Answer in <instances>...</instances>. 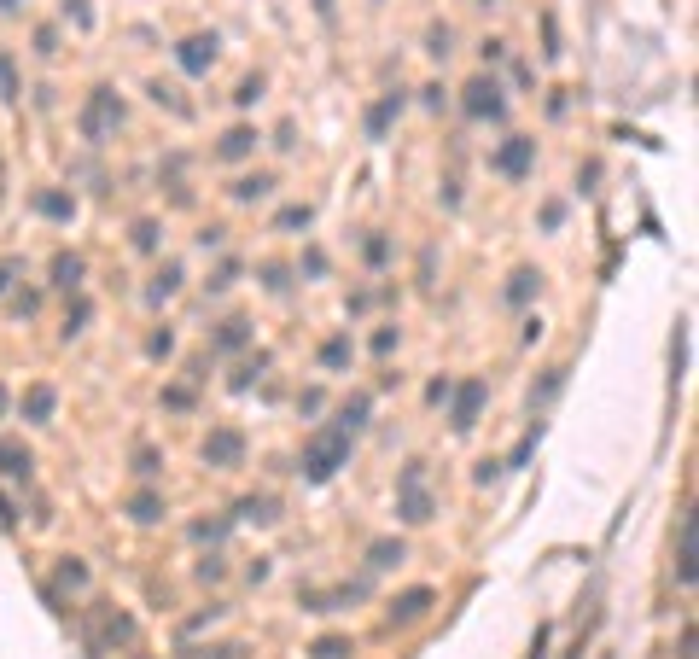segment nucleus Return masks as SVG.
I'll use <instances>...</instances> for the list:
<instances>
[{"instance_id":"obj_1","label":"nucleus","mask_w":699,"mask_h":659,"mask_svg":"<svg viewBox=\"0 0 699 659\" xmlns=\"http://www.w3.org/2000/svg\"><path fill=\"white\" fill-rule=\"evenodd\" d=\"M344 461H350V432H344V426H327V432H315V438L303 444L298 473L309 479V485H327Z\"/></svg>"},{"instance_id":"obj_2","label":"nucleus","mask_w":699,"mask_h":659,"mask_svg":"<svg viewBox=\"0 0 699 659\" xmlns=\"http://www.w3.org/2000/svg\"><path fill=\"white\" fill-rule=\"evenodd\" d=\"M117 123H123V100H117L111 88H94L88 105H82V140H94V146H100L105 135H117Z\"/></svg>"},{"instance_id":"obj_3","label":"nucleus","mask_w":699,"mask_h":659,"mask_svg":"<svg viewBox=\"0 0 699 659\" xmlns=\"http://www.w3.org/2000/svg\"><path fill=\"white\" fill-rule=\"evenodd\" d=\"M484 397H490V385L484 380H461L455 391H449V426H455V432H472L478 415H484Z\"/></svg>"},{"instance_id":"obj_4","label":"nucleus","mask_w":699,"mask_h":659,"mask_svg":"<svg viewBox=\"0 0 699 659\" xmlns=\"http://www.w3.org/2000/svg\"><path fill=\"white\" fill-rule=\"evenodd\" d=\"M461 111H466V117H478V123H484V117H501V111H507V100H501V82H496V76H472V82L461 88Z\"/></svg>"},{"instance_id":"obj_5","label":"nucleus","mask_w":699,"mask_h":659,"mask_svg":"<svg viewBox=\"0 0 699 659\" xmlns=\"http://www.w3.org/2000/svg\"><path fill=\"white\" fill-rule=\"evenodd\" d=\"M397 514L408 525H426V520H432V496H426V467H420V461L402 473V508H397Z\"/></svg>"},{"instance_id":"obj_6","label":"nucleus","mask_w":699,"mask_h":659,"mask_svg":"<svg viewBox=\"0 0 699 659\" xmlns=\"http://www.w3.org/2000/svg\"><path fill=\"white\" fill-rule=\"evenodd\" d=\"M536 164V140L531 135H507L496 152V175H507V181H519V175H531Z\"/></svg>"},{"instance_id":"obj_7","label":"nucleus","mask_w":699,"mask_h":659,"mask_svg":"<svg viewBox=\"0 0 699 659\" xmlns=\"http://www.w3.org/2000/svg\"><path fill=\"white\" fill-rule=\"evenodd\" d=\"M204 461H210V467H239V461H245V432L216 426V432L204 438Z\"/></svg>"},{"instance_id":"obj_8","label":"nucleus","mask_w":699,"mask_h":659,"mask_svg":"<svg viewBox=\"0 0 699 659\" xmlns=\"http://www.w3.org/2000/svg\"><path fill=\"white\" fill-rule=\"evenodd\" d=\"M175 59H181V70H187V76H204V70L216 65V35H187Z\"/></svg>"},{"instance_id":"obj_9","label":"nucleus","mask_w":699,"mask_h":659,"mask_svg":"<svg viewBox=\"0 0 699 659\" xmlns=\"http://www.w3.org/2000/svg\"><path fill=\"white\" fill-rule=\"evenodd\" d=\"M432 601H437V595L426 590V584H420V590H402L397 601H391V625H414V619H426V613H432Z\"/></svg>"},{"instance_id":"obj_10","label":"nucleus","mask_w":699,"mask_h":659,"mask_svg":"<svg viewBox=\"0 0 699 659\" xmlns=\"http://www.w3.org/2000/svg\"><path fill=\"white\" fill-rule=\"evenodd\" d=\"M402 117V94H385V100L367 111V140H385V129Z\"/></svg>"},{"instance_id":"obj_11","label":"nucleus","mask_w":699,"mask_h":659,"mask_svg":"<svg viewBox=\"0 0 699 659\" xmlns=\"http://www.w3.org/2000/svg\"><path fill=\"white\" fill-rule=\"evenodd\" d=\"M676 584H694V508L682 514V543H676Z\"/></svg>"},{"instance_id":"obj_12","label":"nucleus","mask_w":699,"mask_h":659,"mask_svg":"<svg viewBox=\"0 0 699 659\" xmlns=\"http://www.w3.org/2000/svg\"><path fill=\"white\" fill-rule=\"evenodd\" d=\"M251 152H257V129H228L222 146H216V158H222V164H239V158H251Z\"/></svg>"},{"instance_id":"obj_13","label":"nucleus","mask_w":699,"mask_h":659,"mask_svg":"<svg viewBox=\"0 0 699 659\" xmlns=\"http://www.w3.org/2000/svg\"><path fill=\"white\" fill-rule=\"evenodd\" d=\"M82 275H88V263H82L76 251H59V257H53V286H59V292H76Z\"/></svg>"},{"instance_id":"obj_14","label":"nucleus","mask_w":699,"mask_h":659,"mask_svg":"<svg viewBox=\"0 0 699 659\" xmlns=\"http://www.w3.org/2000/svg\"><path fill=\"white\" fill-rule=\"evenodd\" d=\"M239 345H251V321H245V315H228V321L216 327L210 350H239Z\"/></svg>"},{"instance_id":"obj_15","label":"nucleus","mask_w":699,"mask_h":659,"mask_svg":"<svg viewBox=\"0 0 699 659\" xmlns=\"http://www.w3.org/2000/svg\"><path fill=\"white\" fill-rule=\"evenodd\" d=\"M402 560H408L402 537H379V543L367 549V566H373V572H391V566H402Z\"/></svg>"},{"instance_id":"obj_16","label":"nucleus","mask_w":699,"mask_h":659,"mask_svg":"<svg viewBox=\"0 0 699 659\" xmlns=\"http://www.w3.org/2000/svg\"><path fill=\"white\" fill-rule=\"evenodd\" d=\"M30 450H24V444H12V438H0V473H6V479H30Z\"/></svg>"},{"instance_id":"obj_17","label":"nucleus","mask_w":699,"mask_h":659,"mask_svg":"<svg viewBox=\"0 0 699 659\" xmlns=\"http://www.w3.org/2000/svg\"><path fill=\"white\" fill-rule=\"evenodd\" d=\"M53 403H59L53 385H30L24 391V420H53Z\"/></svg>"},{"instance_id":"obj_18","label":"nucleus","mask_w":699,"mask_h":659,"mask_svg":"<svg viewBox=\"0 0 699 659\" xmlns=\"http://www.w3.org/2000/svg\"><path fill=\"white\" fill-rule=\"evenodd\" d=\"M129 520H134V525H158V520H164V496L140 490V496L129 502Z\"/></svg>"},{"instance_id":"obj_19","label":"nucleus","mask_w":699,"mask_h":659,"mask_svg":"<svg viewBox=\"0 0 699 659\" xmlns=\"http://www.w3.org/2000/svg\"><path fill=\"white\" fill-rule=\"evenodd\" d=\"M268 187H274V175H239V181H233L228 193L239 199V205H257V199H263Z\"/></svg>"},{"instance_id":"obj_20","label":"nucleus","mask_w":699,"mask_h":659,"mask_svg":"<svg viewBox=\"0 0 699 659\" xmlns=\"http://www.w3.org/2000/svg\"><path fill=\"white\" fill-rule=\"evenodd\" d=\"M175 286H181V263H164V275L146 286V304H164V298H175Z\"/></svg>"},{"instance_id":"obj_21","label":"nucleus","mask_w":699,"mask_h":659,"mask_svg":"<svg viewBox=\"0 0 699 659\" xmlns=\"http://www.w3.org/2000/svg\"><path fill=\"white\" fill-rule=\"evenodd\" d=\"M536 286H542V275H536V269H519V275L507 280V304H531Z\"/></svg>"},{"instance_id":"obj_22","label":"nucleus","mask_w":699,"mask_h":659,"mask_svg":"<svg viewBox=\"0 0 699 659\" xmlns=\"http://www.w3.org/2000/svg\"><path fill=\"white\" fill-rule=\"evenodd\" d=\"M367 415H373V397H350V403L338 409V426H344V432H362Z\"/></svg>"},{"instance_id":"obj_23","label":"nucleus","mask_w":699,"mask_h":659,"mask_svg":"<svg viewBox=\"0 0 699 659\" xmlns=\"http://www.w3.org/2000/svg\"><path fill=\"white\" fill-rule=\"evenodd\" d=\"M35 210L53 216V222H70V216H76V205H70L65 193H35Z\"/></svg>"},{"instance_id":"obj_24","label":"nucleus","mask_w":699,"mask_h":659,"mask_svg":"<svg viewBox=\"0 0 699 659\" xmlns=\"http://www.w3.org/2000/svg\"><path fill=\"white\" fill-rule=\"evenodd\" d=\"M100 630H105V642H134V619H129V613H100Z\"/></svg>"},{"instance_id":"obj_25","label":"nucleus","mask_w":699,"mask_h":659,"mask_svg":"<svg viewBox=\"0 0 699 659\" xmlns=\"http://www.w3.org/2000/svg\"><path fill=\"white\" fill-rule=\"evenodd\" d=\"M350 356H356L350 339H327V345H321V368H350Z\"/></svg>"},{"instance_id":"obj_26","label":"nucleus","mask_w":699,"mask_h":659,"mask_svg":"<svg viewBox=\"0 0 699 659\" xmlns=\"http://www.w3.org/2000/svg\"><path fill=\"white\" fill-rule=\"evenodd\" d=\"M239 520L268 525V520H274V502H268V496H245V502H239Z\"/></svg>"},{"instance_id":"obj_27","label":"nucleus","mask_w":699,"mask_h":659,"mask_svg":"<svg viewBox=\"0 0 699 659\" xmlns=\"http://www.w3.org/2000/svg\"><path fill=\"white\" fill-rule=\"evenodd\" d=\"M309 216H315L309 205H286L280 216H274V228H286V234H292V228H309Z\"/></svg>"},{"instance_id":"obj_28","label":"nucleus","mask_w":699,"mask_h":659,"mask_svg":"<svg viewBox=\"0 0 699 659\" xmlns=\"http://www.w3.org/2000/svg\"><path fill=\"white\" fill-rule=\"evenodd\" d=\"M59 584H65V590H82V584H88V566H82V560H59Z\"/></svg>"},{"instance_id":"obj_29","label":"nucleus","mask_w":699,"mask_h":659,"mask_svg":"<svg viewBox=\"0 0 699 659\" xmlns=\"http://www.w3.org/2000/svg\"><path fill=\"white\" fill-rule=\"evenodd\" d=\"M88 298H76V304H70V315H65V339H76V333H82V327H88Z\"/></svg>"},{"instance_id":"obj_30","label":"nucleus","mask_w":699,"mask_h":659,"mask_svg":"<svg viewBox=\"0 0 699 659\" xmlns=\"http://www.w3.org/2000/svg\"><path fill=\"white\" fill-rule=\"evenodd\" d=\"M449 41H455V35H449V24H432V35H426V53H432V59H449Z\"/></svg>"},{"instance_id":"obj_31","label":"nucleus","mask_w":699,"mask_h":659,"mask_svg":"<svg viewBox=\"0 0 699 659\" xmlns=\"http://www.w3.org/2000/svg\"><path fill=\"white\" fill-rule=\"evenodd\" d=\"M228 537V520H199L193 525V543H222Z\"/></svg>"},{"instance_id":"obj_32","label":"nucleus","mask_w":699,"mask_h":659,"mask_svg":"<svg viewBox=\"0 0 699 659\" xmlns=\"http://www.w3.org/2000/svg\"><path fill=\"white\" fill-rule=\"evenodd\" d=\"M315 659H350V642L344 636H321L315 642Z\"/></svg>"},{"instance_id":"obj_33","label":"nucleus","mask_w":699,"mask_h":659,"mask_svg":"<svg viewBox=\"0 0 699 659\" xmlns=\"http://www.w3.org/2000/svg\"><path fill=\"white\" fill-rule=\"evenodd\" d=\"M0 100H18V70H12L6 53H0Z\"/></svg>"},{"instance_id":"obj_34","label":"nucleus","mask_w":699,"mask_h":659,"mask_svg":"<svg viewBox=\"0 0 699 659\" xmlns=\"http://www.w3.org/2000/svg\"><path fill=\"white\" fill-rule=\"evenodd\" d=\"M65 18L76 30H88V24H94V6H88V0H65Z\"/></svg>"},{"instance_id":"obj_35","label":"nucleus","mask_w":699,"mask_h":659,"mask_svg":"<svg viewBox=\"0 0 699 659\" xmlns=\"http://www.w3.org/2000/svg\"><path fill=\"white\" fill-rule=\"evenodd\" d=\"M134 251H158V222H134Z\"/></svg>"},{"instance_id":"obj_36","label":"nucleus","mask_w":699,"mask_h":659,"mask_svg":"<svg viewBox=\"0 0 699 659\" xmlns=\"http://www.w3.org/2000/svg\"><path fill=\"white\" fill-rule=\"evenodd\" d=\"M542 41H548V47H542L548 59H560V53H566V47H560V24H554V18H542Z\"/></svg>"},{"instance_id":"obj_37","label":"nucleus","mask_w":699,"mask_h":659,"mask_svg":"<svg viewBox=\"0 0 699 659\" xmlns=\"http://www.w3.org/2000/svg\"><path fill=\"white\" fill-rule=\"evenodd\" d=\"M268 368V356H257V362H245V368H239V374H233V391H245V385L257 380V374H263Z\"/></svg>"},{"instance_id":"obj_38","label":"nucleus","mask_w":699,"mask_h":659,"mask_svg":"<svg viewBox=\"0 0 699 659\" xmlns=\"http://www.w3.org/2000/svg\"><path fill=\"white\" fill-rule=\"evenodd\" d=\"M257 94H263V76H245V82H239V94H233V100H239V105H257Z\"/></svg>"},{"instance_id":"obj_39","label":"nucleus","mask_w":699,"mask_h":659,"mask_svg":"<svg viewBox=\"0 0 699 659\" xmlns=\"http://www.w3.org/2000/svg\"><path fill=\"white\" fill-rule=\"evenodd\" d=\"M134 473L152 479V473H158V450H134Z\"/></svg>"},{"instance_id":"obj_40","label":"nucleus","mask_w":699,"mask_h":659,"mask_svg":"<svg viewBox=\"0 0 699 659\" xmlns=\"http://www.w3.org/2000/svg\"><path fill=\"white\" fill-rule=\"evenodd\" d=\"M263 286H268V292H286L292 280H286V269H280V263H268V269H263Z\"/></svg>"},{"instance_id":"obj_41","label":"nucleus","mask_w":699,"mask_h":659,"mask_svg":"<svg viewBox=\"0 0 699 659\" xmlns=\"http://www.w3.org/2000/svg\"><path fill=\"white\" fill-rule=\"evenodd\" d=\"M187 403H193V391H187V385H169V391H164V409H187Z\"/></svg>"},{"instance_id":"obj_42","label":"nucleus","mask_w":699,"mask_h":659,"mask_svg":"<svg viewBox=\"0 0 699 659\" xmlns=\"http://www.w3.org/2000/svg\"><path fill=\"white\" fill-rule=\"evenodd\" d=\"M373 350L391 356V350H397V327H379V333H373Z\"/></svg>"},{"instance_id":"obj_43","label":"nucleus","mask_w":699,"mask_h":659,"mask_svg":"<svg viewBox=\"0 0 699 659\" xmlns=\"http://www.w3.org/2000/svg\"><path fill=\"white\" fill-rule=\"evenodd\" d=\"M233 275H239V269H233V263H222V269L210 275V292H228V286H233Z\"/></svg>"},{"instance_id":"obj_44","label":"nucleus","mask_w":699,"mask_h":659,"mask_svg":"<svg viewBox=\"0 0 699 659\" xmlns=\"http://www.w3.org/2000/svg\"><path fill=\"white\" fill-rule=\"evenodd\" d=\"M385 257H391V245H385L379 234H373V240H367V263H385Z\"/></svg>"},{"instance_id":"obj_45","label":"nucleus","mask_w":699,"mask_h":659,"mask_svg":"<svg viewBox=\"0 0 699 659\" xmlns=\"http://www.w3.org/2000/svg\"><path fill=\"white\" fill-rule=\"evenodd\" d=\"M12 280H18V263H12V257H6V263H0V298H6V292H12Z\"/></svg>"},{"instance_id":"obj_46","label":"nucleus","mask_w":699,"mask_h":659,"mask_svg":"<svg viewBox=\"0 0 699 659\" xmlns=\"http://www.w3.org/2000/svg\"><path fill=\"white\" fill-rule=\"evenodd\" d=\"M146 350H152V356H169V350H175V339H169V333H152V345H146Z\"/></svg>"},{"instance_id":"obj_47","label":"nucleus","mask_w":699,"mask_h":659,"mask_svg":"<svg viewBox=\"0 0 699 659\" xmlns=\"http://www.w3.org/2000/svg\"><path fill=\"white\" fill-rule=\"evenodd\" d=\"M18 520V514H12V502H6V496H0V525H12Z\"/></svg>"},{"instance_id":"obj_48","label":"nucleus","mask_w":699,"mask_h":659,"mask_svg":"<svg viewBox=\"0 0 699 659\" xmlns=\"http://www.w3.org/2000/svg\"><path fill=\"white\" fill-rule=\"evenodd\" d=\"M0 12H18V0H0Z\"/></svg>"},{"instance_id":"obj_49","label":"nucleus","mask_w":699,"mask_h":659,"mask_svg":"<svg viewBox=\"0 0 699 659\" xmlns=\"http://www.w3.org/2000/svg\"><path fill=\"white\" fill-rule=\"evenodd\" d=\"M531 659H542V636H536V648H531Z\"/></svg>"},{"instance_id":"obj_50","label":"nucleus","mask_w":699,"mask_h":659,"mask_svg":"<svg viewBox=\"0 0 699 659\" xmlns=\"http://www.w3.org/2000/svg\"><path fill=\"white\" fill-rule=\"evenodd\" d=\"M0 415H6V385H0Z\"/></svg>"},{"instance_id":"obj_51","label":"nucleus","mask_w":699,"mask_h":659,"mask_svg":"<svg viewBox=\"0 0 699 659\" xmlns=\"http://www.w3.org/2000/svg\"><path fill=\"white\" fill-rule=\"evenodd\" d=\"M478 6H496V0H478Z\"/></svg>"}]
</instances>
